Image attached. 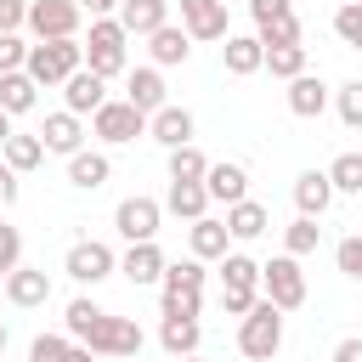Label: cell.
<instances>
[{"mask_svg":"<svg viewBox=\"0 0 362 362\" xmlns=\"http://www.w3.org/2000/svg\"><path fill=\"white\" fill-rule=\"evenodd\" d=\"M79 45H85V68L102 74V79H113V74L130 68V34L119 28V17H90V34Z\"/></svg>","mask_w":362,"mask_h":362,"instance_id":"cell-1","label":"cell"},{"mask_svg":"<svg viewBox=\"0 0 362 362\" xmlns=\"http://www.w3.org/2000/svg\"><path fill=\"white\" fill-rule=\"evenodd\" d=\"M85 68V45L79 40H34L28 45V62H23V74L34 79V85H62L68 74H79Z\"/></svg>","mask_w":362,"mask_h":362,"instance_id":"cell-2","label":"cell"},{"mask_svg":"<svg viewBox=\"0 0 362 362\" xmlns=\"http://www.w3.org/2000/svg\"><path fill=\"white\" fill-rule=\"evenodd\" d=\"M74 345H85L90 356H136V351H141V328H136V317H113V311H96Z\"/></svg>","mask_w":362,"mask_h":362,"instance_id":"cell-3","label":"cell"},{"mask_svg":"<svg viewBox=\"0 0 362 362\" xmlns=\"http://www.w3.org/2000/svg\"><path fill=\"white\" fill-rule=\"evenodd\" d=\"M238 351L249 362H272L283 351V311L272 300H255V311L238 317Z\"/></svg>","mask_w":362,"mask_h":362,"instance_id":"cell-4","label":"cell"},{"mask_svg":"<svg viewBox=\"0 0 362 362\" xmlns=\"http://www.w3.org/2000/svg\"><path fill=\"white\" fill-rule=\"evenodd\" d=\"M260 300H272L277 311H300L305 305V272L294 255H272L260 266Z\"/></svg>","mask_w":362,"mask_h":362,"instance_id":"cell-5","label":"cell"},{"mask_svg":"<svg viewBox=\"0 0 362 362\" xmlns=\"http://www.w3.org/2000/svg\"><path fill=\"white\" fill-rule=\"evenodd\" d=\"M90 136H96V141H107V147H124V141L147 136V113H136L124 96H107V102L90 113Z\"/></svg>","mask_w":362,"mask_h":362,"instance_id":"cell-6","label":"cell"},{"mask_svg":"<svg viewBox=\"0 0 362 362\" xmlns=\"http://www.w3.org/2000/svg\"><path fill=\"white\" fill-rule=\"evenodd\" d=\"M62 272L74 277V283H107L113 272H119V255L102 243V238H79V243H68V255H62Z\"/></svg>","mask_w":362,"mask_h":362,"instance_id":"cell-7","label":"cell"},{"mask_svg":"<svg viewBox=\"0 0 362 362\" xmlns=\"http://www.w3.org/2000/svg\"><path fill=\"white\" fill-rule=\"evenodd\" d=\"M79 23H85L79 0H28L23 28H34V40H79Z\"/></svg>","mask_w":362,"mask_h":362,"instance_id":"cell-8","label":"cell"},{"mask_svg":"<svg viewBox=\"0 0 362 362\" xmlns=\"http://www.w3.org/2000/svg\"><path fill=\"white\" fill-rule=\"evenodd\" d=\"M158 221H164V204L158 198H141V192L119 198V209H113V226H119L124 243H153L158 238Z\"/></svg>","mask_w":362,"mask_h":362,"instance_id":"cell-9","label":"cell"},{"mask_svg":"<svg viewBox=\"0 0 362 362\" xmlns=\"http://www.w3.org/2000/svg\"><path fill=\"white\" fill-rule=\"evenodd\" d=\"M192 130H198V124H192V107H181V102H164V107L147 119V136H153L164 153L187 147V141H192Z\"/></svg>","mask_w":362,"mask_h":362,"instance_id":"cell-10","label":"cell"},{"mask_svg":"<svg viewBox=\"0 0 362 362\" xmlns=\"http://www.w3.org/2000/svg\"><path fill=\"white\" fill-rule=\"evenodd\" d=\"M181 28L187 40H226V0H181Z\"/></svg>","mask_w":362,"mask_h":362,"instance_id":"cell-11","label":"cell"},{"mask_svg":"<svg viewBox=\"0 0 362 362\" xmlns=\"http://www.w3.org/2000/svg\"><path fill=\"white\" fill-rule=\"evenodd\" d=\"M6 300L17 305V311H40L45 300H51V277L40 272V266H17V272H6Z\"/></svg>","mask_w":362,"mask_h":362,"instance_id":"cell-12","label":"cell"},{"mask_svg":"<svg viewBox=\"0 0 362 362\" xmlns=\"http://www.w3.org/2000/svg\"><path fill=\"white\" fill-rule=\"evenodd\" d=\"M124 102H130L136 113L153 119V113L170 102V96H164V74H158L153 62H147V68H130V74H124Z\"/></svg>","mask_w":362,"mask_h":362,"instance_id":"cell-13","label":"cell"},{"mask_svg":"<svg viewBox=\"0 0 362 362\" xmlns=\"http://www.w3.org/2000/svg\"><path fill=\"white\" fill-rule=\"evenodd\" d=\"M62 102H68V113H74V119H85V113H96V107L107 102V79H102V74H90V68L68 74V79H62Z\"/></svg>","mask_w":362,"mask_h":362,"instance_id":"cell-14","label":"cell"},{"mask_svg":"<svg viewBox=\"0 0 362 362\" xmlns=\"http://www.w3.org/2000/svg\"><path fill=\"white\" fill-rule=\"evenodd\" d=\"M40 147L74 158V153L85 147V119H74L68 107H62V113H45V124H40Z\"/></svg>","mask_w":362,"mask_h":362,"instance_id":"cell-15","label":"cell"},{"mask_svg":"<svg viewBox=\"0 0 362 362\" xmlns=\"http://www.w3.org/2000/svg\"><path fill=\"white\" fill-rule=\"evenodd\" d=\"M204 192H209V204H243L249 198V170L232 164V158H221V164L204 170Z\"/></svg>","mask_w":362,"mask_h":362,"instance_id":"cell-16","label":"cell"},{"mask_svg":"<svg viewBox=\"0 0 362 362\" xmlns=\"http://www.w3.org/2000/svg\"><path fill=\"white\" fill-rule=\"evenodd\" d=\"M328 204H334V181H328V170H300V175H294V209H300L305 221H322Z\"/></svg>","mask_w":362,"mask_h":362,"instance_id":"cell-17","label":"cell"},{"mask_svg":"<svg viewBox=\"0 0 362 362\" xmlns=\"http://www.w3.org/2000/svg\"><path fill=\"white\" fill-rule=\"evenodd\" d=\"M164 266H170V260H164L158 238H153V243H130V249L119 255V272H124L136 288H147V283H164Z\"/></svg>","mask_w":362,"mask_h":362,"instance_id":"cell-18","label":"cell"},{"mask_svg":"<svg viewBox=\"0 0 362 362\" xmlns=\"http://www.w3.org/2000/svg\"><path fill=\"white\" fill-rule=\"evenodd\" d=\"M221 62H226V74H232V79L260 74V68H266V45H260V34H226Z\"/></svg>","mask_w":362,"mask_h":362,"instance_id":"cell-19","label":"cell"},{"mask_svg":"<svg viewBox=\"0 0 362 362\" xmlns=\"http://www.w3.org/2000/svg\"><path fill=\"white\" fill-rule=\"evenodd\" d=\"M147 57H153V68H175V62H187V57H192V40H187V28H181V23H164V28H153V34H147Z\"/></svg>","mask_w":362,"mask_h":362,"instance_id":"cell-20","label":"cell"},{"mask_svg":"<svg viewBox=\"0 0 362 362\" xmlns=\"http://www.w3.org/2000/svg\"><path fill=\"white\" fill-rule=\"evenodd\" d=\"M113 17H119L124 34H153V28L170 23V0H119Z\"/></svg>","mask_w":362,"mask_h":362,"instance_id":"cell-21","label":"cell"},{"mask_svg":"<svg viewBox=\"0 0 362 362\" xmlns=\"http://www.w3.org/2000/svg\"><path fill=\"white\" fill-rule=\"evenodd\" d=\"M107 175H113V158H107V153H90V147H79V153L68 158V187H79V192H96V187H107Z\"/></svg>","mask_w":362,"mask_h":362,"instance_id":"cell-22","label":"cell"},{"mask_svg":"<svg viewBox=\"0 0 362 362\" xmlns=\"http://www.w3.org/2000/svg\"><path fill=\"white\" fill-rule=\"evenodd\" d=\"M204 209H209V192H204V181H170V192H164V215H175V221H204Z\"/></svg>","mask_w":362,"mask_h":362,"instance_id":"cell-23","label":"cell"},{"mask_svg":"<svg viewBox=\"0 0 362 362\" xmlns=\"http://www.w3.org/2000/svg\"><path fill=\"white\" fill-rule=\"evenodd\" d=\"M266 226H272L266 204H255V198H243V204H226V238H232V243H255Z\"/></svg>","mask_w":362,"mask_h":362,"instance_id":"cell-24","label":"cell"},{"mask_svg":"<svg viewBox=\"0 0 362 362\" xmlns=\"http://www.w3.org/2000/svg\"><path fill=\"white\" fill-rule=\"evenodd\" d=\"M187 249H192V260H221V255L232 249V238H226V221H215V215L192 221V226H187Z\"/></svg>","mask_w":362,"mask_h":362,"instance_id":"cell-25","label":"cell"},{"mask_svg":"<svg viewBox=\"0 0 362 362\" xmlns=\"http://www.w3.org/2000/svg\"><path fill=\"white\" fill-rule=\"evenodd\" d=\"M198 339H204V322L198 317H164L158 322V345L181 362V356H198Z\"/></svg>","mask_w":362,"mask_h":362,"instance_id":"cell-26","label":"cell"},{"mask_svg":"<svg viewBox=\"0 0 362 362\" xmlns=\"http://www.w3.org/2000/svg\"><path fill=\"white\" fill-rule=\"evenodd\" d=\"M322 107H328V85H322L317 74L288 79V113H294V119H322Z\"/></svg>","mask_w":362,"mask_h":362,"instance_id":"cell-27","label":"cell"},{"mask_svg":"<svg viewBox=\"0 0 362 362\" xmlns=\"http://www.w3.org/2000/svg\"><path fill=\"white\" fill-rule=\"evenodd\" d=\"M221 288H260V260H249L243 249L221 255Z\"/></svg>","mask_w":362,"mask_h":362,"instance_id":"cell-28","label":"cell"},{"mask_svg":"<svg viewBox=\"0 0 362 362\" xmlns=\"http://www.w3.org/2000/svg\"><path fill=\"white\" fill-rule=\"evenodd\" d=\"M40 102V85L28 79V74H0V107L17 119V113H28Z\"/></svg>","mask_w":362,"mask_h":362,"instance_id":"cell-29","label":"cell"},{"mask_svg":"<svg viewBox=\"0 0 362 362\" xmlns=\"http://www.w3.org/2000/svg\"><path fill=\"white\" fill-rule=\"evenodd\" d=\"M317 243H322V226H317V221H305V215H294V221L283 226V255H294V260H305V255H317Z\"/></svg>","mask_w":362,"mask_h":362,"instance_id":"cell-30","label":"cell"},{"mask_svg":"<svg viewBox=\"0 0 362 362\" xmlns=\"http://www.w3.org/2000/svg\"><path fill=\"white\" fill-rule=\"evenodd\" d=\"M0 158H6V164L23 175V170H34V164L45 158V147H40V136H23V130H11V136H6V147H0Z\"/></svg>","mask_w":362,"mask_h":362,"instance_id":"cell-31","label":"cell"},{"mask_svg":"<svg viewBox=\"0 0 362 362\" xmlns=\"http://www.w3.org/2000/svg\"><path fill=\"white\" fill-rule=\"evenodd\" d=\"M328 181H334V198H339V192L356 198V192H362V153H339V158L328 164Z\"/></svg>","mask_w":362,"mask_h":362,"instance_id":"cell-32","label":"cell"},{"mask_svg":"<svg viewBox=\"0 0 362 362\" xmlns=\"http://www.w3.org/2000/svg\"><path fill=\"white\" fill-rule=\"evenodd\" d=\"M266 68L277 79H300L305 74V45H266Z\"/></svg>","mask_w":362,"mask_h":362,"instance_id":"cell-33","label":"cell"},{"mask_svg":"<svg viewBox=\"0 0 362 362\" xmlns=\"http://www.w3.org/2000/svg\"><path fill=\"white\" fill-rule=\"evenodd\" d=\"M158 288H192V294H204V260H192V255L187 260H170Z\"/></svg>","mask_w":362,"mask_h":362,"instance_id":"cell-34","label":"cell"},{"mask_svg":"<svg viewBox=\"0 0 362 362\" xmlns=\"http://www.w3.org/2000/svg\"><path fill=\"white\" fill-rule=\"evenodd\" d=\"M204 170H209V158H204L192 141L170 153V181H204Z\"/></svg>","mask_w":362,"mask_h":362,"instance_id":"cell-35","label":"cell"},{"mask_svg":"<svg viewBox=\"0 0 362 362\" xmlns=\"http://www.w3.org/2000/svg\"><path fill=\"white\" fill-rule=\"evenodd\" d=\"M204 311V294L192 288H158V317H198Z\"/></svg>","mask_w":362,"mask_h":362,"instance_id":"cell-36","label":"cell"},{"mask_svg":"<svg viewBox=\"0 0 362 362\" xmlns=\"http://www.w3.org/2000/svg\"><path fill=\"white\" fill-rule=\"evenodd\" d=\"M334 34H339L351 51H362V0H345V6L334 11Z\"/></svg>","mask_w":362,"mask_h":362,"instance_id":"cell-37","label":"cell"},{"mask_svg":"<svg viewBox=\"0 0 362 362\" xmlns=\"http://www.w3.org/2000/svg\"><path fill=\"white\" fill-rule=\"evenodd\" d=\"M334 107H339V119H345L351 130H362V79H345V85L334 90Z\"/></svg>","mask_w":362,"mask_h":362,"instance_id":"cell-38","label":"cell"},{"mask_svg":"<svg viewBox=\"0 0 362 362\" xmlns=\"http://www.w3.org/2000/svg\"><path fill=\"white\" fill-rule=\"evenodd\" d=\"M334 266H339L351 283H362V232H351V238L334 243Z\"/></svg>","mask_w":362,"mask_h":362,"instance_id":"cell-39","label":"cell"},{"mask_svg":"<svg viewBox=\"0 0 362 362\" xmlns=\"http://www.w3.org/2000/svg\"><path fill=\"white\" fill-rule=\"evenodd\" d=\"M68 334H34V345H28V362H62L68 356Z\"/></svg>","mask_w":362,"mask_h":362,"instance_id":"cell-40","label":"cell"},{"mask_svg":"<svg viewBox=\"0 0 362 362\" xmlns=\"http://www.w3.org/2000/svg\"><path fill=\"white\" fill-rule=\"evenodd\" d=\"M249 17H255V34H260L283 17H294V0H249Z\"/></svg>","mask_w":362,"mask_h":362,"instance_id":"cell-41","label":"cell"},{"mask_svg":"<svg viewBox=\"0 0 362 362\" xmlns=\"http://www.w3.org/2000/svg\"><path fill=\"white\" fill-rule=\"evenodd\" d=\"M17 266H23V232L0 221V277H6V272H17Z\"/></svg>","mask_w":362,"mask_h":362,"instance_id":"cell-42","label":"cell"},{"mask_svg":"<svg viewBox=\"0 0 362 362\" xmlns=\"http://www.w3.org/2000/svg\"><path fill=\"white\" fill-rule=\"evenodd\" d=\"M255 300H260V288H221V311L226 317H249Z\"/></svg>","mask_w":362,"mask_h":362,"instance_id":"cell-43","label":"cell"},{"mask_svg":"<svg viewBox=\"0 0 362 362\" xmlns=\"http://www.w3.org/2000/svg\"><path fill=\"white\" fill-rule=\"evenodd\" d=\"M23 62H28V45L17 34H0V74H23Z\"/></svg>","mask_w":362,"mask_h":362,"instance_id":"cell-44","label":"cell"},{"mask_svg":"<svg viewBox=\"0 0 362 362\" xmlns=\"http://www.w3.org/2000/svg\"><path fill=\"white\" fill-rule=\"evenodd\" d=\"M260 45H300V17H283V23L260 28Z\"/></svg>","mask_w":362,"mask_h":362,"instance_id":"cell-45","label":"cell"},{"mask_svg":"<svg viewBox=\"0 0 362 362\" xmlns=\"http://www.w3.org/2000/svg\"><path fill=\"white\" fill-rule=\"evenodd\" d=\"M28 23V0H0V34H17Z\"/></svg>","mask_w":362,"mask_h":362,"instance_id":"cell-46","label":"cell"},{"mask_svg":"<svg viewBox=\"0 0 362 362\" xmlns=\"http://www.w3.org/2000/svg\"><path fill=\"white\" fill-rule=\"evenodd\" d=\"M17 192H23V187H17V170L0 158V209H11V204H17Z\"/></svg>","mask_w":362,"mask_h":362,"instance_id":"cell-47","label":"cell"},{"mask_svg":"<svg viewBox=\"0 0 362 362\" xmlns=\"http://www.w3.org/2000/svg\"><path fill=\"white\" fill-rule=\"evenodd\" d=\"M334 362H362V339H356V334L339 339V345H334Z\"/></svg>","mask_w":362,"mask_h":362,"instance_id":"cell-48","label":"cell"},{"mask_svg":"<svg viewBox=\"0 0 362 362\" xmlns=\"http://www.w3.org/2000/svg\"><path fill=\"white\" fill-rule=\"evenodd\" d=\"M79 11H85V17H113L119 0H79Z\"/></svg>","mask_w":362,"mask_h":362,"instance_id":"cell-49","label":"cell"},{"mask_svg":"<svg viewBox=\"0 0 362 362\" xmlns=\"http://www.w3.org/2000/svg\"><path fill=\"white\" fill-rule=\"evenodd\" d=\"M62 362H96V356H90L85 345H68V356H62Z\"/></svg>","mask_w":362,"mask_h":362,"instance_id":"cell-50","label":"cell"},{"mask_svg":"<svg viewBox=\"0 0 362 362\" xmlns=\"http://www.w3.org/2000/svg\"><path fill=\"white\" fill-rule=\"evenodd\" d=\"M11 130H17V124H11V113L0 107V147H6V136H11Z\"/></svg>","mask_w":362,"mask_h":362,"instance_id":"cell-51","label":"cell"},{"mask_svg":"<svg viewBox=\"0 0 362 362\" xmlns=\"http://www.w3.org/2000/svg\"><path fill=\"white\" fill-rule=\"evenodd\" d=\"M0 351H6V322H0Z\"/></svg>","mask_w":362,"mask_h":362,"instance_id":"cell-52","label":"cell"},{"mask_svg":"<svg viewBox=\"0 0 362 362\" xmlns=\"http://www.w3.org/2000/svg\"><path fill=\"white\" fill-rule=\"evenodd\" d=\"M181 362H204V356H181Z\"/></svg>","mask_w":362,"mask_h":362,"instance_id":"cell-53","label":"cell"}]
</instances>
